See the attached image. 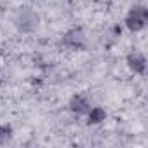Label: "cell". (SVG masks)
<instances>
[{
    "instance_id": "6da1fadb",
    "label": "cell",
    "mask_w": 148,
    "mask_h": 148,
    "mask_svg": "<svg viewBox=\"0 0 148 148\" xmlns=\"http://www.w3.org/2000/svg\"><path fill=\"white\" fill-rule=\"evenodd\" d=\"M146 18H148V9H146L145 5H134V7L129 11V14L125 16L124 25H125V28H127L129 32L136 33V32H141V30L145 28Z\"/></svg>"
},
{
    "instance_id": "7a4b0ae2",
    "label": "cell",
    "mask_w": 148,
    "mask_h": 148,
    "mask_svg": "<svg viewBox=\"0 0 148 148\" xmlns=\"http://www.w3.org/2000/svg\"><path fill=\"white\" fill-rule=\"evenodd\" d=\"M14 25L18 26L19 32H25V33L33 32L37 28V25H38V14L30 7L19 9L16 18H14Z\"/></svg>"
},
{
    "instance_id": "3957f363",
    "label": "cell",
    "mask_w": 148,
    "mask_h": 148,
    "mask_svg": "<svg viewBox=\"0 0 148 148\" xmlns=\"http://www.w3.org/2000/svg\"><path fill=\"white\" fill-rule=\"evenodd\" d=\"M63 45L70 49H84L86 45V33L82 28H71L63 35Z\"/></svg>"
},
{
    "instance_id": "277c9868",
    "label": "cell",
    "mask_w": 148,
    "mask_h": 148,
    "mask_svg": "<svg viewBox=\"0 0 148 148\" xmlns=\"http://www.w3.org/2000/svg\"><path fill=\"white\" fill-rule=\"evenodd\" d=\"M125 63H127L129 70L134 71V73H138V75H143L145 70H146V58H145V54L139 52V51H132V52H129Z\"/></svg>"
},
{
    "instance_id": "5b68a950",
    "label": "cell",
    "mask_w": 148,
    "mask_h": 148,
    "mask_svg": "<svg viewBox=\"0 0 148 148\" xmlns=\"http://www.w3.org/2000/svg\"><path fill=\"white\" fill-rule=\"evenodd\" d=\"M68 108L73 113H77V115H86L89 112L91 105H89V101L82 94H75V96H71V99L68 101Z\"/></svg>"
},
{
    "instance_id": "8992f818",
    "label": "cell",
    "mask_w": 148,
    "mask_h": 148,
    "mask_svg": "<svg viewBox=\"0 0 148 148\" xmlns=\"http://www.w3.org/2000/svg\"><path fill=\"white\" fill-rule=\"evenodd\" d=\"M86 115H87V124H89V125H99L101 122L106 120V110H105L103 106L89 108V112H87Z\"/></svg>"
},
{
    "instance_id": "52a82bcc",
    "label": "cell",
    "mask_w": 148,
    "mask_h": 148,
    "mask_svg": "<svg viewBox=\"0 0 148 148\" xmlns=\"http://www.w3.org/2000/svg\"><path fill=\"white\" fill-rule=\"evenodd\" d=\"M11 138H12V127L9 124H2L0 125V145L9 143Z\"/></svg>"
}]
</instances>
